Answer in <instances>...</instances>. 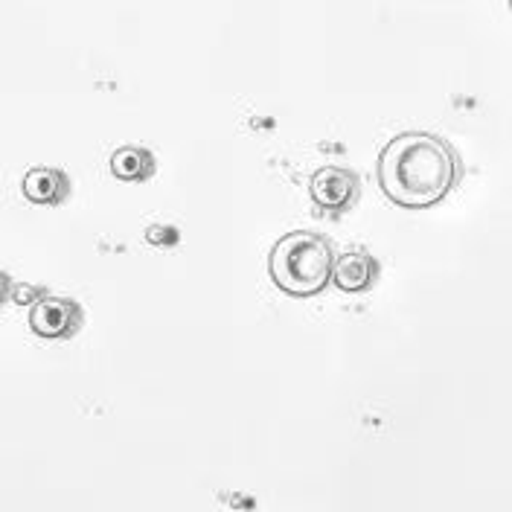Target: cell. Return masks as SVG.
Returning <instances> with one entry per match:
<instances>
[{"label":"cell","instance_id":"cell-1","mask_svg":"<svg viewBox=\"0 0 512 512\" xmlns=\"http://www.w3.org/2000/svg\"><path fill=\"white\" fill-rule=\"evenodd\" d=\"M379 187L402 210H431L443 204L463 178L454 146L428 131H405L387 140L376 163Z\"/></svg>","mask_w":512,"mask_h":512},{"label":"cell","instance_id":"cell-9","mask_svg":"<svg viewBox=\"0 0 512 512\" xmlns=\"http://www.w3.org/2000/svg\"><path fill=\"white\" fill-rule=\"evenodd\" d=\"M9 291H12V280H9V277H6V274L0 271V303H3L6 297H9Z\"/></svg>","mask_w":512,"mask_h":512},{"label":"cell","instance_id":"cell-8","mask_svg":"<svg viewBox=\"0 0 512 512\" xmlns=\"http://www.w3.org/2000/svg\"><path fill=\"white\" fill-rule=\"evenodd\" d=\"M44 294H47V291L38 286H12V291H9V300H12V303H18V306H24V303L32 306V303H35V300H41Z\"/></svg>","mask_w":512,"mask_h":512},{"label":"cell","instance_id":"cell-6","mask_svg":"<svg viewBox=\"0 0 512 512\" xmlns=\"http://www.w3.org/2000/svg\"><path fill=\"white\" fill-rule=\"evenodd\" d=\"M21 192L32 204L41 207H59L70 195V178L56 166H32L21 181Z\"/></svg>","mask_w":512,"mask_h":512},{"label":"cell","instance_id":"cell-7","mask_svg":"<svg viewBox=\"0 0 512 512\" xmlns=\"http://www.w3.org/2000/svg\"><path fill=\"white\" fill-rule=\"evenodd\" d=\"M155 155L143 146H123L111 155V175L126 184H143L155 175Z\"/></svg>","mask_w":512,"mask_h":512},{"label":"cell","instance_id":"cell-4","mask_svg":"<svg viewBox=\"0 0 512 512\" xmlns=\"http://www.w3.org/2000/svg\"><path fill=\"white\" fill-rule=\"evenodd\" d=\"M309 195L323 213H347L358 198V175L347 166H320L309 178Z\"/></svg>","mask_w":512,"mask_h":512},{"label":"cell","instance_id":"cell-10","mask_svg":"<svg viewBox=\"0 0 512 512\" xmlns=\"http://www.w3.org/2000/svg\"><path fill=\"white\" fill-rule=\"evenodd\" d=\"M510 9H512V0H510Z\"/></svg>","mask_w":512,"mask_h":512},{"label":"cell","instance_id":"cell-3","mask_svg":"<svg viewBox=\"0 0 512 512\" xmlns=\"http://www.w3.org/2000/svg\"><path fill=\"white\" fill-rule=\"evenodd\" d=\"M82 326V309L76 300L70 297H53L44 294L41 300H35L30 309V329L38 338L47 341H64L73 338Z\"/></svg>","mask_w":512,"mask_h":512},{"label":"cell","instance_id":"cell-5","mask_svg":"<svg viewBox=\"0 0 512 512\" xmlns=\"http://www.w3.org/2000/svg\"><path fill=\"white\" fill-rule=\"evenodd\" d=\"M376 280H379V262L367 251H347V254L335 256V268H332L335 288L347 294H361L376 286Z\"/></svg>","mask_w":512,"mask_h":512},{"label":"cell","instance_id":"cell-2","mask_svg":"<svg viewBox=\"0 0 512 512\" xmlns=\"http://www.w3.org/2000/svg\"><path fill=\"white\" fill-rule=\"evenodd\" d=\"M332 242L315 230H291L274 242L268 254V274L274 286L286 291L288 297H318L332 283L335 268Z\"/></svg>","mask_w":512,"mask_h":512}]
</instances>
